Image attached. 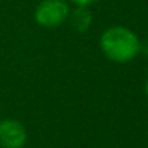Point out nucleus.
<instances>
[{"label":"nucleus","instance_id":"obj_1","mask_svg":"<svg viewBox=\"0 0 148 148\" xmlns=\"http://www.w3.org/2000/svg\"><path fill=\"white\" fill-rule=\"evenodd\" d=\"M99 46L103 56L116 64L131 62L142 51V43L137 34L124 26H112L105 29L100 35Z\"/></svg>","mask_w":148,"mask_h":148},{"label":"nucleus","instance_id":"obj_5","mask_svg":"<svg viewBox=\"0 0 148 148\" xmlns=\"http://www.w3.org/2000/svg\"><path fill=\"white\" fill-rule=\"evenodd\" d=\"M75 7H91V5L97 3L100 0H70Z\"/></svg>","mask_w":148,"mask_h":148},{"label":"nucleus","instance_id":"obj_6","mask_svg":"<svg viewBox=\"0 0 148 148\" xmlns=\"http://www.w3.org/2000/svg\"><path fill=\"white\" fill-rule=\"evenodd\" d=\"M143 89H145V94H147V97H148V80L145 81V86H143Z\"/></svg>","mask_w":148,"mask_h":148},{"label":"nucleus","instance_id":"obj_4","mask_svg":"<svg viewBox=\"0 0 148 148\" xmlns=\"http://www.w3.org/2000/svg\"><path fill=\"white\" fill-rule=\"evenodd\" d=\"M67 21L73 30L86 32L92 24V11L89 10V7H75V10H70Z\"/></svg>","mask_w":148,"mask_h":148},{"label":"nucleus","instance_id":"obj_2","mask_svg":"<svg viewBox=\"0 0 148 148\" xmlns=\"http://www.w3.org/2000/svg\"><path fill=\"white\" fill-rule=\"evenodd\" d=\"M70 7L67 0H42L34 11V19L45 29H56L69 19Z\"/></svg>","mask_w":148,"mask_h":148},{"label":"nucleus","instance_id":"obj_3","mask_svg":"<svg viewBox=\"0 0 148 148\" xmlns=\"http://www.w3.org/2000/svg\"><path fill=\"white\" fill-rule=\"evenodd\" d=\"M26 126L18 119H2L0 121V147L2 148H23L27 143Z\"/></svg>","mask_w":148,"mask_h":148}]
</instances>
